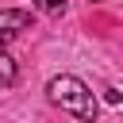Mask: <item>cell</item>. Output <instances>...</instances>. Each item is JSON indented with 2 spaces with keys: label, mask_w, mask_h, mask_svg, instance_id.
I'll return each instance as SVG.
<instances>
[{
  "label": "cell",
  "mask_w": 123,
  "mask_h": 123,
  "mask_svg": "<svg viewBox=\"0 0 123 123\" xmlns=\"http://www.w3.org/2000/svg\"><path fill=\"white\" fill-rule=\"evenodd\" d=\"M46 96L58 104V108H65V111H73L77 119H85V123H96V96L88 92V85L85 81H77V77H69V73H62V77H50V85H46Z\"/></svg>",
  "instance_id": "1"
},
{
  "label": "cell",
  "mask_w": 123,
  "mask_h": 123,
  "mask_svg": "<svg viewBox=\"0 0 123 123\" xmlns=\"http://www.w3.org/2000/svg\"><path fill=\"white\" fill-rule=\"evenodd\" d=\"M23 31H31V12H23V8H8V12H0V50H4V42L19 38Z\"/></svg>",
  "instance_id": "2"
},
{
  "label": "cell",
  "mask_w": 123,
  "mask_h": 123,
  "mask_svg": "<svg viewBox=\"0 0 123 123\" xmlns=\"http://www.w3.org/2000/svg\"><path fill=\"white\" fill-rule=\"evenodd\" d=\"M12 81H15V62L8 50H0V88H8Z\"/></svg>",
  "instance_id": "3"
},
{
  "label": "cell",
  "mask_w": 123,
  "mask_h": 123,
  "mask_svg": "<svg viewBox=\"0 0 123 123\" xmlns=\"http://www.w3.org/2000/svg\"><path fill=\"white\" fill-rule=\"evenodd\" d=\"M35 8L46 12V15H62L65 12V0H35Z\"/></svg>",
  "instance_id": "4"
}]
</instances>
